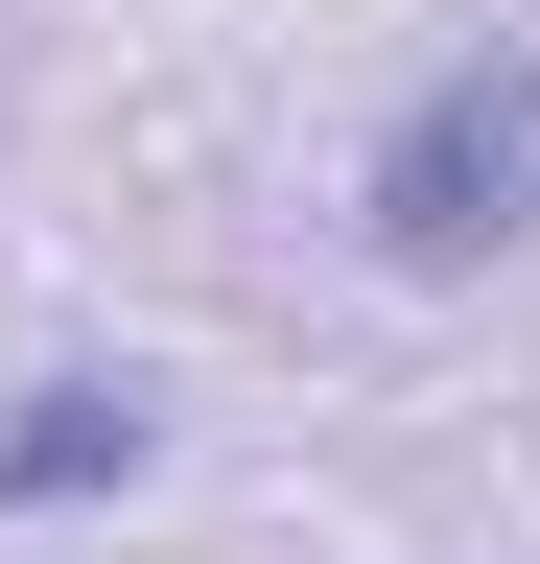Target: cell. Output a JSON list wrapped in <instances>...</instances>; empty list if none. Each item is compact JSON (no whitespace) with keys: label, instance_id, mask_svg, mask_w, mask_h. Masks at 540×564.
Here are the masks:
<instances>
[{"label":"cell","instance_id":"obj_1","mask_svg":"<svg viewBox=\"0 0 540 564\" xmlns=\"http://www.w3.org/2000/svg\"><path fill=\"white\" fill-rule=\"evenodd\" d=\"M353 212H376V259H399V282H470V259H517V236H540V47H447L423 95L376 118Z\"/></svg>","mask_w":540,"mask_h":564},{"label":"cell","instance_id":"obj_2","mask_svg":"<svg viewBox=\"0 0 540 564\" xmlns=\"http://www.w3.org/2000/svg\"><path fill=\"white\" fill-rule=\"evenodd\" d=\"M142 447H165V400H142V377H47L24 423H0V518H47V494H118Z\"/></svg>","mask_w":540,"mask_h":564}]
</instances>
